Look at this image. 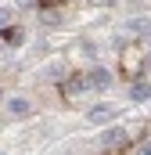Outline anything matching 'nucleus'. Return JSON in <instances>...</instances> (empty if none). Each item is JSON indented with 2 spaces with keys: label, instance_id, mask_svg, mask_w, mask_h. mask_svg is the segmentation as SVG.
Segmentation results:
<instances>
[{
  "label": "nucleus",
  "instance_id": "2",
  "mask_svg": "<svg viewBox=\"0 0 151 155\" xmlns=\"http://www.w3.org/2000/svg\"><path fill=\"white\" fill-rule=\"evenodd\" d=\"M4 108H7V116H11V119H29V116H33V101L22 97V94L4 97Z\"/></svg>",
  "mask_w": 151,
  "mask_h": 155
},
{
  "label": "nucleus",
  "instance_id": "3",
  "mask_svg": "<svg viewBox=\"0 0 151 155\" xmlns=\"http://www.w3.org/2000/svg\"><path fill=\"white\" fill-rule=\"evenodd\" d=\"M126 141H130V130L126 126H104V134H101V148L104 152H112L119 144H126Z\"/></svg>",
  "mask_w": 151,
  "mask_h": 155
},
{
  "label": "nucleus",
  "instance_id": "4",
  "mask_svg": "<svg viewBox=\"0 0 151 155\" xmlns=\"http://www.w3.org/2000/svg\"><path fill=\"white\" fill-rule=\"evenodd\" d=\"M130 101H133V105H148L151 101V79L148 76H137L130 83Z\"/></svg>",
  "mask_w": 151,
  "mask_h": 155
},
{
  "label": "nucleus",
  "instance_id": "12",
  "mask_svg": "<svg viewBox=\"0 0 151 155\" xmlns=\"http://www.w3.org/2000/svg\"><path fill=\"white\" fill-rule=\"evenodd\" d=\"M14 7L18 11H29V7H36V0H14Z\"/></svg>",
  "mask_w": 151,
  "mask_h": 155
},
{
  "label": "nucleus",
  "instance_id": "7",
  "mask_svg": "<svg viewBox=\"0 0 151 155\" xmlns=\"http://www.w3.org/2000/svg\"><path fill=\"white\" fill-rule=\"evenodd\" d=\"M86 90H90L86 76H72V79H65V94H69V97H79V94H86Z\"/></svg>",
  "mask_w": 151,
  "mask_h": 155
},
{
  "label": "nucleus",
  "instance_id": "5",
  "mask_svg": "<svg viewBox=\"0 0 151 155\" xmlns=\"http://www.w3.org/2000/svg\"><path fill=\"white\" fill-rule=\"evenodd\" d=\"M115 119V105H94L90 112H86V123L90 126H104V123H112Z\"/></svg>",
  "mask_w": 151,
  "mask_h": 155
},
{
  "label": "nucleus",
  "instance_id": "6",
  "mask_svg": "<svg viewBox=\"0 0 151 155\" xmlns=\"http://www.w3.org/2000/svg\"><path fill=\"white\" fill-rule=\"evenodd\" d=\"M126 33L130 36H151V18H130L126 22Z\"/></svg>",
  "mask_w": 151,
  "mask_h": 155
},
{
  "label": "nucleus",
  "instance_id": "9",
  "mask_svg": "<svg viewBox=\"0 0 151 155\" xmlns=\"http://www.w3.org/2000/svg\"><path fill=\"white\" fill-rule=\"evenodd\" d=\"M7 25H14V7H0V33Z\"/></svg>",
  "mask_w": 151,
  "mask_h": 155
},
{
  "label": "nucleus",
  "instance_id": "13",
  "mask_svg": "<svg viewBox=\"0 0 151 155\" xmlns=\"http://www.w3.org/2000/svg\"><path fill=\"white\" fill-rule=\"evenodd\" d=\"M144 76L151 79V54H148V61H144Z\"/></svg>",
  "mask_w": 151,
  "mask_h": 155
},
{
  "label": "nucleus",
  "instance_id": "10",
  "mask_svg": "<svg viewBox=\"0 0 151 155\" xmlns=\"http://www.w3.org/2000/svg\"><path fill=\"white\" fill-rule=\"evenodd\" d=\"M133 155H151V137H144V141L133 148Z\"/></svg>",
  "mask_w": 151,
  "mask_h": 155
},
{
  "label": "nucleus",
  "instance_id": "8",
  "mask_svg": "<svg viewBox=\"0 0 151 155\" xmlns=\"http://www.w3.org/2000/svg\"><path fill=\"white\" fill-rule=\"evenodd\" d=\"M0 36H4V43H11V47H18V43H22V40H25V33H22V29H18V25H7V29H4V33H0Z\"/></svg>",
  "mask_w": 151,
  "mask_h": 155
},
{
  "label": "nucleus",
  "instance_id": "14",
  "mask_svg": "<svg viewBox=\"0 0 151 155\" xmlns=\"http://www.w3.org/2000/svg\"><path fill=\"white\" fill-rule=\"evenodd\" d=\"M0 101H4V90H0Z\"/></svg>",
  "mask_w": 151,
  "mask_h": 155
},
{
  "label": "nucleus",
  "instance_id": "15",
  "mask_svg": "<svg viewBox=\"0 0 151 155\" xmlns=\"http://www.w3.org/2000/svg\"><path fill=\"white\" fill-rule=\"evenodd\" d=\"M0 155H7V152H0Z\"/></svg>",
  "mask_w": 151,
  "mask_h": 155
},
{
  "label": "nucleus",
  "instance_id": "11",
  "mask_svg": "<svg viewBox=\"0 0 151 155\" xmlns=\"http://www.w3.org/2000/svg\"><path fill=\"white\" fill-rule=\"evenodd\" d=\"M83 54H86V58H97V47H94L90 40H83Z\"/></svg>",
  "mask_w": 151,
  "mask_h": 155
},
{
  "label": "nucleus",
  "instance_id": "1",
  "mask_svg": "<svg viewBox=\"0 0 151 155\" xmlns=\"http://www.w3.org/2000/svg\"><path fill=\"white\" fill-rule=\"evenodd\" d=\"M86 83H90V90H97V94H104V90H112V69H104V65H94L90 72H86Z\"/></svg>",
  "mask_w": 151,
  "mask_h": 155
}]
</instances>
